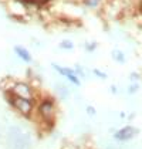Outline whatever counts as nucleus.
Masks as SVG:
<instances>
[{
	"instance_id": "1",
	"label": "nucleus",
	"mask_w": 142,
	"mask_h": 149,
	"mask_svg": "<svg viewBox=\"0 0 142 149\" xmlns=\"http://www.w3.org/2000/svg\"><path fill=\"white\" fill-rule=\"evenodd\" d=\"M58 114L60 111L56 97H51L48 94H43L41 92V98L36 104V115H37L36 124L38 125L40 122H46V124L56 125Z\"/></svg>"
},
{
	"instance_id": "2",
	"label": "nucleus",
	"mask_w": 142,
	"mask_h": 149,
	"mask_svg": "<svg viewBox=\"0 0 142 149\" xmlns=\"http://www.w3.org/2000/svg\"><path fill=\"white\" fill-rule=\"evenodd\" d=\"M36 101L33 100H26V98H20V97H14L7 102V105L12 108L16 114H19L22 118L24 119H29L34 115L36 112Z\"/></svg>"
},
{
	"instance_id": "3",
	"label": "nucleus",
	"mask_w": 142,
	"mask_h": 149,
	"mask_svg": "<svg viewBox=\"0 0 142 149\" xmlns=\"http://www.w3.org/2000/svg\"><path fill=\"white\" fill-rule=\"evenodd\" d=\"M13 95L14 97H20V98H26V100H33V101H38L41 98V91H37L31 87V84L27 80H17L14 87H13Z\"/></svg>"
},
{
	"instance_id": "4",
	"label": "nucleus",
	"mask_w": 142,
	"mask_h": 149,
	"mask_svg": "<svg viewBox=\"0 0 142 149\" xmlns=\"http://www.w3.org/2000/svg\"><path fill=\"white\" fill-rule=\"evenodd\" d=\"M51 68L54 70L60 77L65 78L70 84L75 85V87H80L81 85V80L77 77V74H75V71H74L72 67H65V65H60L57 63H51Z\"/></svg>"
},
{
	"instance_id": "5",
	"label": "nucleus",
	"mask_w": 142,
	"mask_h": 149,
	"mask_svg": "<svg viewBox=\"0 0 142 149\" xmlns=\"http://www.w3.org/2000/svg\"><path fill=\"white\" fill-rule=\"evenodd\" d=\"M72 90L74 88H71L67 82L63 81V77H61V80L57 78V80H54V82H53L54 95H56V98H58L60 101H65V102L70 101L71 97H72Z\"/></svg>"
},
{
	"instance_id": "6",
	"label": "nucleus",
	"mask_w": 142,
	"mask_h": 149,
	"mask_svg": "<svg viewBox=\"0 0 142 149\" xmlns=\"http://www.w3.org/2000/svg\"><path fill=\"white\" fill-rule=\"evenodd\" d=\"M138 134H139V128L132 125H125L122 128H119L118 131L112 135V139L117 141V142H129Z\"/></svg>"
},
{
	"instance_id": "7",
	"label": "nucleus",
	"mask_w": 142,
	"mask_h": 149,
	"mask_svg": "<svg viewBox=\"0 0 142 149\" xmlns=\"http://www.w3.org/2000/svg\"><path fill=\"white\" fill-rule=\"evenodd\" d=\"M13 54L19 58L20 61L26 63V64H31V63H34L31 53H30V51H29V50H27L24 46H20V44L13 46Z\"/></svg>"
},
{
	"instance_id": "8",
	"label": "nucleus",
	"mask_w": 142,
	"mask_h": 149,
	"mask_svg": "<svg viewBox=\"0 0 142 149\" xmlns=\"http://www.w3.org/2000/svg\"><path fill=\"white\" fill-rule=\"evenodd\" d=\"M111 58H112L115 63H118V64H125V63H127L125 53H124L122 50H119V48H112V50H111Z\"/></svg>"
},
{
	"instance_id": "9",
	"label": "nucleus",
	"mask_w": 142,
	"mask_h": 149,
	"mask_svg": "<svg viewBox=\"0 0 142 149\" xmlns=\"http://www.w3.org/2000/svg\"><path fill=\"white\" fill-rule=\"evenodd\" d=\"M141 90V85H139V82H129L127 87H125V92L128 94V95H135V94H138Z\"/></svg>"
},
{
	"instance_id": "10",
	"label": "nucleus",
	"mask_w": 142,
	"mask_h": 149,
	"mask_svg": "<svg viewBox=\"0 0 142 149\" xmlns=\"http://www.w3.org/2000/svg\"><path fill=\"white\" fill-rule=\"evenodd\" d=\"M58 48L60 50H64V51H72L75 48V44L71 40H61L58 43Z\"/></svg>"
},
{
	"instance_id": "11",
	"label": "nucleus",
	"mask_w": 142,
	"mask_h": 149,
	"mask_svg": "<svg viewBox=\"0 0 142 149\" xmlns=\"http://www.w3.org/2000/svg\"><path fill=\"white\" fill-rule=\"evenodd\" d=\"M84 112H85L87 116H90V118H94V116H97V114H98L94 105H90V104H85V107H84Z\"/></svg>"
},
{
	"instance_id": "12",
	"label": "nucleus",
	"mask_w": 142,
	"mask_h": 149,
	"mask_svg": "<svg viewBox=\"0 0 142 149\" xmlns=\"http://www.w3.org/2000/svg\"><path fill=\"white\" fill-rule=\"evenodd\" d=\"M91 72H93V75H94L95 78H98V80L105 81L106 78H108V74H106V72H104V71H101L100 68H93V70H91Z\"/></svg>"
},
{
	"instance_id": "13",
	"label": "nucleus",
	"mask_w": 142,
	"mask_h": 149,
	"mask_svg": "<svg viewBox=\"0 0 142 149\" xmlns=\"http://www.w3.org/2000/svg\"><path fill=\"white\" fill-rule=\"evenodd\" d=\"M84 50H85V53H88V54H93L95 50H97V47H98V44L95 43V41H93V43H85V44H83Z\"/></svg>"
},
{
	"instance_id": "14",
	"label": "nucleus",
	"mask_w": 142,
	"mask_h": 149,
	"mask_svg": "<svg viewBox=\"0 0 142 149\" xmlns=\"http://www.w3.org/2000/svg\"><path fill=\"white\" fill-rule=\"evenodd\" d=\"M128 80H129V82H141L142 75L138 71H132V72H129V75H128Z\"/></svg>"
},
{
	"instance_id": "15",
	"label": "nucleus",
	"mask_w": 142,
	"mask_h": 149,
	"mask_svg": "<svg viewBox=\"0 0 142 149\" xmlns=\"http://www.w3.org/2000/svg\"><path fill=\"white\" fill-rule=\"evenodd\" d=\"M108 90H109V92H111V94H114V95H118V94H119V87L117 85V84H111Z\"/></svg>"
},
{
	"instance_id": "16",
	"label": "nucleus",
	"mask_w": 142,
	"mask_h": 149,
	"mask_svg": "<svg viewBox=\"0 0 142 149\" xmlns=\"http://www.w3.org/2000/svg\"><path fill=\"white\" fill-rule=\"evenodd\" d=\"M31 46H34L36 48H41L44 44H43L40 40H37V38H31Z\"/></svg>"
},
{
	"instance_id": "17",
	"label": "nucleus",
	"mask_w": 142,
	"mask_h": 149,
	"mask_svg": "<svg viewBox=\"0 0 142 149\" xmlns=\"http://www.w3.org/2000/svg\"><path fill=\"white\" fill-rule=\"evenodd\" d=\"M31 1H34L36 4H38V6H47V3L50 1V0H31Z\"/></svg>"
},
{
	"instance_id": "18",
	"label": "nucleus",
	"mask_w": 142,
	"mask_h": 149,
	"mask_svg": "<svg viewBox=\"0 0 142 149\" xmlns=\"http://www.w3.org/2000/svg\"><path fill=\"white\" fill-rule=\"evenodd\" d=\"M50 1H51V0H50Z\"/></svg>"
}]
</instances>
